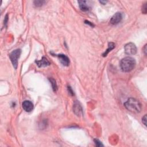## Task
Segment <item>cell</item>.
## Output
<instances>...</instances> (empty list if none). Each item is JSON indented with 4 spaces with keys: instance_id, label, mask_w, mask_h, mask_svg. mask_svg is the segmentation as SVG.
I'll return each mask as SVG.
<instances>
[{
    "instance_id": "cell-1",
    "label": "cell",
    "mask_w": 147,
    "mask_h": 147,
    "mask_svg": "<svg viewBox=\"0 0 147 147\" xmlns=\"http://www.w3.org/2000/svg\"><path fill=\"white\" fill-rule=\"evenodd\" d=\"M124 106L129 111L133 113H138L141 110V105L137 99L130 98L125 102Z\"/></svg>"
},
{
    "instance_id": "cell-2",
    "label": "cell",
    "mask_w": 147,
    "mask_h": 147,
    "mask_svg": "<svg viewBox=\"0 0 147 147\" xmlns=\"http://www.w3.org/2000/svg\"><path fill=\"white\" fill-rule=\"evenodd\" d=\"M136 65V61L133 57H126L120 62L121 69L124 72H128L132 71Z\"/></svg>"
},
{
    "instance_id": "cell-3",
    "label": "cell",
    "mask_w": 147,
    "mask_h": 147,
    "mask_svg": "<svg viewBox=\"0 0 147 147\" xmlns=\"http://www.w3.org/2000/svg\"><path fill=\"white\" fill-rule=\"evenodd\" d=\"M21 49H17L13 51L9 55L10 59L11 60L12 64L15 69H17L18 65V59H19L21 55Z\"/></svg>"
},
{
    "instance_id": "cell-4",
    "label": "cell",
    "mask_w": 147,
    "mask_h": 147,
    "mask_svg": "<svg viewBox=\"0 0 147 147\" xmlns=\"http://www.w3.org/2000/svg\"><path fill=\"white\" fill-rule=\"evenodd\" d=\"M125 53L128 55H133L137 52V48L135 44L129 43L126 44L124 47Z\"/></svg>"
},
{
    "instance_id": "cell-5",
    "label": "cell",
    "mask_w": 147,
    "mask_h": 147,
    "mask_svg": "<svg viewBox=\"0 0 147 147\" xmlns=\"http://www.w3.org/2000/svg\"><path fill=\"white\" fill-rule=\"evenodd\" d=\"M73 112L77 116H81L83 115V108L79 102L76 101L73 105Z\"/></svg>"
},
{
    "instance_id": "cell-6",
    "label": "cell",
    "mask_w": 147,
    "mask_h": 147,
    "mask_svg": "<svg viewBox=\"0 0 147 147\" xmlns=\"http://www.w3.org/2000/svg\"><path fill=\"white\" fill-rule=\"evenodd\" d=\"M122 19V13L120 12H117L114 14L110 19V22L113 25H116L120 23Z\"/></svg>"
},
{
    "instance_id": "cell-7",
    "label": "cell",
    "mask_w": 147,
    "mask_h": 147,
    "mask_svg": "<svg viewBox=\"0 0 147 147\" xmlns=\"http://www.w3.org/2000/svg\"><path fill=\"white\" fill-rule=\"evenodd\" d=\"M22 106L23 109L27 112H30L33 109V104L31 101L26 100L23 102Z\"/></svg>"
},
{
    "instance_id": "cell-8",
    "label": "cell",
    "mask_w": 147,
    "mask_h": 147,
    "mask_svg": "<svg viewBox=\"0 0 147 147\" xmlns=\"http://www.w3.org/2000/svg\"><path fill=\"white\" fill-rule=\"evenodd\" d=\"M56 56L58 57L59 60L61 63L64 65V66H68L70 64V60L66 55L63 54H59L57 55Z\"/></svg>"
},
{
    "instance_id": "cell-9",
    "label": "cell",
    "mask_w": 147,
    "mask_h": 147,
    "mask_svg": "<svg viewBox=\"0 0 147 147\" xmlns=\"http://www.w3.org/2000/svg\"><path fill=\"white\" fill-rule=\"evenodd\" d=\"M36 63L39 67H47L50 65V62L45 57H42V59L40 60H36Z\"/></svg>"
},
{
    "instance_id": "cell-10",
    "label": "cell",
    "mask_w": 147,
    "mask_h": 147,
    "mask_svg": "<svg viewBox=\"0 0 147 147\" xmlns=\"http://www.w3.org/2000/svg\"><path fill=\"white\" fill-rule=\"evenodd\" d=\"M78 4L80 9L83 12L88 11L90 9V6L86 1H78Z\"/></svg>"
},
{
    "instance_id": "cell-11",
    "label": "cell",
    "mask_w": 147,
    "mask_h": 147,
    "mask_svg": "<svg viewBox=\"0 0 147 147\" xmlns=\"http://www.w3.org/2000/svg\"><path fill=\"white\" fill-rule=\"evenodd\" d=\"M115 47V44L113 43H109L108 44V48L107 49V50L105 51V52L103 54V56H106L108 54L110 51H111L113 49H114Z\"/></svg>"
},
{
    "instance_id": "cell-12",
    "label": "cell",
    "mask_w": 147,
    "mask_h": 147,
    "mask_svg": "<svg viewBox=\"0 0 147 147\" xmlns=\"http://www.w3.org/2000/svg\"><path fill=\"white\" fill-rule=\"evenodd\" d=\"M49 80L50 81V82L52 85V89H53V90L54 91H56L57 90V86L56 85V81L53 78H49Z\"/></svg>"
},
{
    "instance_id": "cell-13",
    "label": "cell",
    "mask_w": 147,
    "mask_h": 147,
    "mask_svg": "<svg viewBox=\"0 0 147 147\" xmlns=\"http://www.w3.org/2000/svg\"><path fill=\"white\" fill-rule=\"evenodd\" d=\"M44 3H46L45 1H34V4L37 7H40L42 5H43Z\"/></svg>"
},
{
    "instance_id": "cell-14",
    "label": "cell",
    "mask_w": 147,
    "mask_h": 147,
    "mask_svg": "<svg viewBox=\"0 0 147 147\" xmlns=\"http://www.w3.org/2000/svg\"><path fill=\"white\" fill-rule=\"evenodd\" d=\"M146 4H147V3H146V2H145V4H143V6H142V12H143V13H144V14H145L146 13V12H147Z\"/></svg>"
},
{
    "instance_id": "cell-15",
    "label": "cell",
    "mask_w": 147,
    "mask_h": 147,
    "mask_svg": "<svg viewBox=\"0 0 147 147\" xmlns=\"http://www.w3.org/2000/svg\"><path fill=\"white\" fill-rule=\"evenodd\" d=\"M94 142H95V145H96L97 146H103V145H102V144L101 143V141H99L98 140H97V139H95V140H94Z\"/></svg>"
},
{
    "instance_id": "cell-16",
    "label": "cell",
    "mask_w": 147,
    "mask_h": 147,
    "mask_svg": "<svg viewBox=\"0 0 147 147\" xmlns=\"http://www.w3.org/2000/svg\"><path fill=\"white\" fill-rule=\"evenodd\" d=\"M142 121H143V124H144V125L146 126V114L143 117Z\"/></svg>"
},
{
    "instance_id": "cell-17",
    "label": "cell",
    "mask_w": 147,
    "mask_h": 147,
    "mask_svg": "<svg viewBox=\"0 0 147 147\" xmlns=\"http://www.w3.org/2000/svg\"><path fill=\"white\" fill-rule=\"evenodd\" d=\"M67 89H68V90H69V93L71 94V95H74V92H73V91L72 90V89L71 88L70 86H68Z\"/></svg>"
},
{
    "instance_id": "cell-18",
    "label": "cell",
    "mask_w": 147,
    "mask_h": 147,
    "mask_svg": "<svg viewBox=\"0 0 147 147\" xmlns=\"http://www.w3.org/2000/svg\"><path fill=\"white\" fill-rule=\"evenodd\" d=\"M85 23H86V24H89V25H90V26H91V27H94V25L93 24H92L91 23H90L89 21H85Z\"/></svg>"
},
{
    "instance_id": "cell-19",
    "label": "cell",
    "mask_w": 147,
    "mask_h": 147,
    "mask_svg": "<svg viewBox=\"0 0 147 147\" xmlns=\"http://www.w3.org/2000/svg\"><path fill=\"white\" fill-rule=\"evenodd\" d=\"M144 54H145V55H146V44L144 48Z\"/></svg>"
},
{
    "instance_id": "cell-20",
    "label": "cell",
    "mask_w": 147,
    "mask_h": 147,
    "mask_svg": "<svg viewBox=\"0 0 147 147\" xmlns=\"http://www.w3.org/2000/svg\"><path fill=\"white\" fill-rule=\"evenodd\" d=\"M99 2H100L101 4H103L104 5L106 3V2H107V1H99Z\"/></svg>"
}]
</instances>
